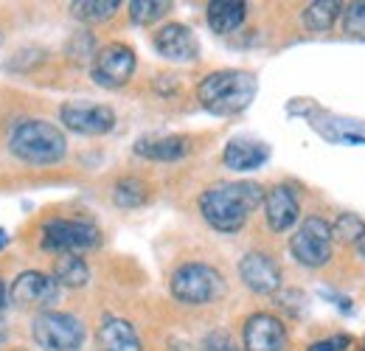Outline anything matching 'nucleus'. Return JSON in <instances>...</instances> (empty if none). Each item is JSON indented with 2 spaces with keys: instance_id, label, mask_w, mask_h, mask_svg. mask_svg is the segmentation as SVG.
<instances>
[{
  "instance_id": "f257e3e1",
  "label": "nucleus",
  "mask_w": 365,
  "mask_h": 351,
  "mask_svg": "<svg viewBox=\"0 0 365 351\" xmlns=\"http://www.w3.org/2000/svg\"><path fill=\"white\" fill-rule=\"evenodd\" d=\"M264 188L250 180L239 183H217L200 194V214L214 230L236 233L245 228L247 217L262 205Z\"/></svg>"
},
{
  "instance_id": "f03ea898",
  "label": "nucleus",
  "mask_w": 365,
  "mask_h": 351,
  "mask_svg": "<svg viewBox=\"0 0 365 351\" xmlns=\"http://www.w3.org/2000/svg\"><path fill=\"white\" fill-rule=\"evenodd\" d=\"M9 152L29 166H53L68 152V138L46 118H20L9 130Z\"/></svg>"
},
{
  "instance_id": "7ed1b4c3",
  "label": "nucleus",
  "mask_w": 365,
  "mask_h": 351,
  "mask_svg": "<svg viewBox=\"0 0 365 351\" xmlns=\"http://www.w3.org/2000/svg\"><path fill=\"white\" fill-rule=\"evenodd\" d=\"M256 90H259V82L250 71L228 68V71L208 73L197 88V98L211 116H236L250 107V101L256 98Z\"/></svg>"
},
{
  "instance_id": "20e7f679",
  "label": "nucleus",
  "mask_w": 365,
  "mask_h": 351,
  "mask_svg": "<svg viewBox=\"0 0 365 351\" xmlns=\"http://www.w3.org/2000/svg\"><path fill=\"white\" fill-rule=\"evenodd\" d=\"M172 295L185 307H208L225 295V278L205 262H185L172 273Z\"/></svg>"
},
{
  "instance_id": "39448f33",
  "label": "nucleus",
  "mask_w": 365,
  "mask_h": 351,
  "mask_svg": "<svg viewBox=\"0 0 365 351\" xmlns=\"http://www.w3.org/2000/svg\"><path fill=\"white\" fill-rule=\"evenodd\" d=\"M31 337L43 351H79L85 346L88 329L71 312H37L31 320Z\"/></svg>"
},
{
  "instance_id": "423d86ee",
  "label": "nucleus",
  "mask_w": 365,
  "mask_h": 351,
  "mask_svg": "<svg viewBox=\"0 0 365 351\" xmlns=\"http://www.w3.org/2000/svg\"><path fill=\"white\" fill-rule=\"evenodd\" d=\"M101 245V230L91 220H48L43 225V250L65 253H88Z\"/></svg>"
},
{
  "instance_id": "0eeeda50",
  "label": "nucleus",
  "mask_w": 365,
  "mask_h": 351,
  "mask_svg": "<svg viewBox=\"0 0 365 351\" xmlns=\"http://www.w3.org/2000/svg\"><path fill=\"white\" fill-rule=\"evenodd\" d=\"M331 222L323 217H307L298 225V230L289 239V250L295 256V262L304 267H323L331 259Z\"/></svg>"
},
{
  "instance_id": "6e6552de",
  "label": "nucleus",
  "mask_w": 365,
  "mask_h": 351,
  "mask_svg": "<svg viewBox=\"0 0 365 351\" xmlns=\"http://www.w3.org/2000/svg\"><path fill=\"white\" fill-rule=\"evenodd\" d=\"M62 287L56 278L43 270H26L20 273L11 287H9V301L20 309H34V312H48L59 304Z\"/></svg>"
},
{
  "instance_id": "1a4fd4ad",
  "label": "nucleus",
  "mask_w": 365,
  "mask_h": 351,
  "mask_svg": "<svg viewBox=\"0 0 365 351\" xmlns=\"http://www.w3.org/2000/svg\"><path fill=\"white\" fill-rule=\"evenodd\" d=\"M135 51L130 45L124 43H110V45H101L93 56V65H91V76L93 82L98 88H107V90H115V88H124L133 73H135Z\"/></svg>"
},
{
  "instance_id": "9d476101",
  "label": "nucleus",
  "mask_w": 365,
  "mask_h": 351,
  "mask_svg": "<svg viewBox=\"0 0 365 351\" xmlns=\"http://www.w3.org/2000/svg\"><path fill=\"white\" fill-rule=\"evenodd\" d=\"M59 121L62 127L76 135H88L98 138L107 135L115 127V113L107 104H96V101H65L59 107Z\"/></svg>"
},
{
  "instance_id": "9b49d317",
  "label": "nucleus",
  "mask_w": 365,
  "mask_h": 351,
  "mask_svg": "<svg viewBox=\"0 0 365 351\" xmlns=\"http://www.w3.org/2000/svg\"><path fill=\"white\" fill-rule=\"evenodd\" d=\"M242 346L245 351H287L289 337H287L284 320L270 312L250 315L242 329Z\"/></svg>"
},
{
  "instance_id": "f8f14e48",
  "label": "nucleus",
  "mask_w": 365,
  "mask_h": 351,
  "mask_svg": "<svg viewBox=\"0 0 365 351\" xmlns=\"http://www.w3.org/2000/svg\"><path fill=\"white\" fill-rule=\"evenodd\" d=\"M239 278L247 290H253L256 295H273L281 290V267L273 256L267 253H245L239 262Z\"/></svg>"
},
{
  "instance_id": "ddd939ff",
  "label": "nucleus",
  "mask_w": 365,
  "mask_h": 351,
  "mask_svg": "<svg viewBox=\"0 0 365 351\" xmlns=\"http://www.w3.org/2000/svg\"><path fill=\"white\" fill-rule=\"evenodd\" d=\"M155 51L169 62H194L200 56V40L188 26L166 23L155 31Z\"/></svg>"
},
{
  "instance_id": "4468645a",
  "label": "nucleus",
  "mask_w": 365,
  "mask_h": 351,
  "mask_svg": "<svg viewBox=\"0 0 365 351\" xmlns=\"http://www.w3.org/2000/svg\"><path fill=\"white\" fill-rule=\"evenodd\" d=\"M262 205H264V220L275 233L289 230L301 217V200H298L295 188L287 183H278L270 191H264Z\"/></svg>"
},
{
  "instance_id": "2eb2a0df",
  "label": "nucleus",
  "mask_w": 365,
  "mask_h": 351,
  "mask_svg": "<svg viewBox=\"0 0 365 351\" xmlns=\"http://www.w3.org/2000/svg\"><path fill=\"white\" fill-rule=\"evenodd\" d=\"M270 158V146L264 141L256 138H233L225 152H222V163L230 172H253L262 169Z\"/></svg>"
},
{
  "instance_id": "dca6fc26",
  "label": "nucleus",
  "mask_w": 365,
  "mask_h": 351,
  "mask_svg": "<svg viewBox=\"0 0 365 351\" xmlns=\"http://www.w3.org/2000/svg\"><path fill=\"white\" fill-rule=\"evenodd\" d=\"M96 351H140L135 326L124 317H104L96 329Z\"/></svg>"
},
{
  "instance_id": "f3484780",
  "label": "nucleus",
  "mask_w": 365,
  "mask_h": 351,
  "mask_svg": "<svg viewBox=\"0 0 365 351\" xmlns=\"http://www.w3.org/2000/svg\"><path fill=\"white\" fill-rule=\"evenodd\" d=\"M191 143L185 135H152V138H140L135 143V155L138 158H146V161H180L188 155Z\"/></svg>"
},
{
  "instance_id": "a211bd4d",
  "label": "nucleus",
  "mask_w": 365,
  "mask_h": 351,
  "mask_svg": "<svg viewBox=\"0 0 365 351\" xmlns=\"http://www.w3.org/2000/svg\"><path fill=\"white\" fill-rule=\"evenodd\" d=\"M245 17H247V3L242 0H214L208 3V11H205V20L217 34L236 31L245 23Z\"/></svg>"
},
{
  "instance_id": "6ab92c4d",
  "label": "nucleus",
  "mask_w": 365,
  "mask_h": 351,
  "mask_svg": "<svg viewBox=\"0 0 365 351\" xmlns=\"http://www.w3.org/2000/svg\"><path fill=\"white\" fill-rule=\"evenodd\" d=\"M51 275L56 278L59 287L79 290V287H88V281H91V267H88V262H85L79 253H65V256H56Z\"/></svg>"
},
{
  "instance_id": "aec40b11",
  "label": "nucleus",
  "mask_w": 365,
  "mask_h": 351,
  "mask_svg": "<svg viewBox=\"0 0 365 351\" xmlns=\"http://www.w3.org/2000/svg\"><path fill=\"white\" fill-rule=\"evenodd\" d=\"M340 14H343V3L340 0H315V3H309L304 9V26L309 31H315V34H323L337 23Z\"/></svg>"
},
{
  "instance_id": "412c9836",
  "label": "nucleus",
  "mask_w": 365,
  "mask_h": 351,
  "mask_svg": "<svg viewBox=\"0 0 365 351\" xmlns=\"http://www.w3.org/2000/svg\"><path fill=\"white\" fill-rule=\"evenodd\" d=\"M149 200V188L140 177H121L115 185H113V203L124 211H133V208H140L146 205Z\"/></svg>"
},
{
  "instance_id": "4be33fe9",
  "label": "nucleus",
  "mask_w": 365,
  "mask_h": 351,
  "mask_svg": "<svg viewBox=\"0 0 365 351\" xmlns=\"http://www.w3.org/2000/svg\"><path fill=\"white\" fill-rule=\"evenodd\" d=\"M118 0H76L71 3V14L82 23H101V20H110L115 11H118Z\"/></svg>"
},
{
  "instance_id": "5701e85b",
  "label": "nucleus",
  "mask_w": 365,
  "mask_h": 351,
  "mask_svg": "<svg viewBox=\"0 0 365 351\" xmlns=\"http://www.w3.org/2000/svg\"><path fill=\"white\" fill-rule=\"evenodd\" d=\"M172 9L169 0H133L130 3V20L135 26H152L160 17H166Z\"/></svg>"
},
{
  "instance_id": "b1692460",
  "label": "nucleus",
  "mask_w": 365,
  "mask_h": 351,
  "mask_svg": "<svg viewBox=\"0 0 365 351\" xmlns=\"http://www.w3.org/2000/svg\"><path fill=\"white\" fill-rule=\"evenodd\" d=\"M365 233V220L357 214H340L331 225V239L343 242V245H357Z\"/></svg>"
},
{
  "instance_id": "393cba45",
  "label": "nucleus",
  "mask_w": 365,
  "mask_h": 351,
  "mask_svg": "<svg viewBox=\"0 0 365 351\" xmlns=\"http://www.w3.org/2000/svg\"><path fill=\"white\" fill-rule=\"evenodd\" d=\"M343 31L349 37L365 40V0L343 6Z\"/></svg>"
},
{
  "instance_id": "a878e982",
  "label": "nucleus",
  "mask_w": 365,
  "mask_h": 351,
  "mask_svg": "<svg viewBox=\"0 0 365 351\" xmlns=\"http://www.w3.org/2000/svg\"><path fill=\"white\" fill-rule=\"evenodd\" d=\"M96 37H93L91 31H76L71 40H68V45H65V54L71 56V59H91V56H96Z\"/></svg>"
},
{
  "instance_id": "bb28decb",
  "label": "nucleus",
  "mask_w": 365,
  "mask_h": 351,
  "mask_svg": "<svg viewBox=\"0 0 365 351\" xmlns=\"http://www.w3.org/2000/svg\"><path fill=\"white\" fill-rule=\"evenodd\" d=\"M200 351H242V349H239V343L230 337V332H225V329H214V332H208V335L202 337Z\"/></svg>"
},
{
  "instance_id": "cd10ccee",
  "label": "nucleus",
  "mask_w": 365,
  "mask_h": 351,
  "mask_svg": "<svg viewBox=\"0 0 365 351\" xmlns=\"http://www.w3.org/2000/svg\"><path fill=\"white\" fill-rule=\"evenodd\" d=\"M349 337L346 335H337V337H326V340H318V343H312L307 351H346L349 349Z\"/></svg>"
},
{
  "instance_id": "c85d7f7f",
  "label": "nucleus",
  "mask_w": 365,
  "mask_h": 351,
  "mask_svg": "<svg viewBox=\"0 0 365 351\" xmlns=\"http://www.w3.org/2000/svg\"><path fill=\"white\" fill-rule=\"evenodd\" d=\"M6 298H9V292H6V284L0 281V309H3V304H6Z\"/></svg>"
},
{
  "instance_id": "c756f323",
  "label": "nucleus",
  "mask_w": 365,
  "mask_h": 351,
  "mask_svg": "<svg viewBox=\"0 0 365 351\" xmlns=\"http://www.w3.org/2000/svg\"><path fill=\"white\" fill-rule=\"evenodd\" d=\"M6 245H9V233H6V230H3V228H0V250H3V248H6Z\"/></svg>"
},
{
  "instance_id": "7c9ffc66",
  "label": "nucleus",
  "mask_w": 365,
  "mask_h": 351,
  "mask_svg": "<svg viewBox=\"0 0 365 351\" xmlns=\"http://www.w3.org/2000/svg\"><path fill=\"white\" fill-rule=\"evenodd\" d=\"M6 343V326H3V317H0V346Z\"/></svg>"
},
{
  "instance_id": "2f4dec72",
  "label": "nucleus",
  "mask_w": 365,
  "mask_h": 351,
  "mask_svg": "<svg viewBox=\"0 0 365 351\" xmlns=\"http://www.w3.org/2000/svg\"><path fill=\"white\" fill-rule=\"evenodd\" d=\"M357 248H360V256H363V262H365V233H363V239L357 242Z\"/></svg>"
},
{
  "instance_id": "473e14b6",
  "label": "nucleus",
  "mask_w": 365,
  "mask_h": 351,
  "mask_svg": "<svg viewBox=\"0 0 365 351\" xmlns=\"http://www.w3.org/2000/svg\"><path fill=\"white\" fill-rule=\"evenodd\" d=\"M0 43H3V34H0Z\"/></svg>"
},
{
  "instance_id": "72a5a7b5",
  "label": "nucleus",
  "mask_w": 365,
  "mask_h": 351,
  "mask_svg": "<svg viewBox=\"0 0 365 351\" xmlns=\"http://www.w3.org/2000/svg\"><path fill=\"white\" fill-rule=\"evenodd\" d=\"M363 351H365V346H363Z\"/></svg>"
}]
</instances>
